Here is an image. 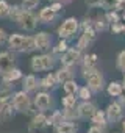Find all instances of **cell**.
Instances as JSON below:
<instances>
[{"instance_id":"obj_9","label":"cell","mask_w":125,"mask_h":133,"mask_svg":"<svg viewBox=\"0 0 125 133\" xmlns=\"http://www.w3.org/2000/svg\"><path fill=\"white\" fill-rule=\"evenodd\" d=\"M16 55L14 52H0V77L5 75L14 68Z\"/></svg>"},{"instance_id":"obj_5","label":"cell","mask_w":125,"mask_h":133,"mask_svg":"<svg viewBox=\"0 0 125 133\" xmlns=\"http://www.w3.org/2000/svg\"><path fill=\"white\" fill-rule=\"evenodd\" d=\"M38 16L33 13V11H22L19 16H17V19H16V22H17V25L22 28V30H25V31H33L36 27H38Z\"/></svg>"},{"instance_id":"obj_25","label":"cell","mask_w":125,"mask_h":133,"mask_svg":"<svg viewBox=\"0 0 125 133\" xmlns=\"http://www.w3.org/2000/svg\"><path fill=\"white\" fill-rule=\"evenodd\" d=\"M13 117V103H3L0 107V121L8 122Z\"/></svg>"},{"instance_id":"obj_2","label":"cell","mask_w":125,"mask_h":133,"mask_svg":"<svg viewBox=\"0 0 125 133\" xmlns=\"http://www.w3.org/2000/svg\"><path fill=\"white\" fill-rule=\"evenodd\" d=\"M58 58L52 53H41L31 58V69L34 72H44V71H50L55 68Z\"/></svg>"},{"instance_id":"obj_30","label":"cell","mask_w":125,"mask_h":133,"mask_svg":"<svg viewBox=\"0 0 125 133\" xmlns=\"http://www.w3.org/2000/svg\"><path fill=\"white\" fill-rule=\"evenodd\" d=\"M108 25H109V22L106 21V16H99V17L95 19V22H94V28H95V30H100V31L106 30Z\"/></svg>"},{"instance_id":"obj_26","label":"cell","mask_w":125,"mask_h":133,"mask_svg":"<svg viewBox=\"0 0 125 133\" xmlns=\"http://www.w3.org/2000/svg\"><path fill=\"white\" fill-rule=\"evenodd\" d=\"M63 111V117H64L66 122H72L75 119H78V110L77 108H64V110H61Z\"/></svg>"},{"instance_id":"obj_11","label":"cell","mask_w":125,"mask_h":133,"mask_svg":"<svg viewBox=\"0 0 125 133\" xmlns=\"http://www.w3.org/2000/svg\"><path fill=\"white\" fill-rule=\"evenodd\" d=\"M34 44H36V50H41V52H45L52 47V36L50 33L47 31H39L36 33L34 36Z\"/></svg>"},{"instance_id":"obj_6","label":"cell","mask_w":125,"mask_h":133,"mask_svg":"<svg viewBox=\"0 0 125 133\" xmlns=\"http://www.w3.org/2000/svg\"><path fill=\"white\" fill-rule=\"evenodd\" d=\"M81 59H83V55H81V52H80L77 47L69 49L64 55L59 58V61H61V64H63V68H74L75 64L81 63Z\"/></svg>"},{"instance_id":"obj_3","label":"cell","mask_w":125,"mask_h":133,"mask_svg":"<svg viewBox=\"0 0 125 133\" xmlns=\"http://www.w3.org/2000/svg\"><path fill=\"white\" fill-rule=\"evenodd\" d=\"M78 28H80V22H78L75 17H67L66 21H63V24L59 25V28H58V36H59V39L69 41V39H72V38L77 35Z\"/></svg>"},{"instance_id":"obj_42","label":"cell","mask_w":125,"mask_h":133,"mask_svg":"<svg viewBox=\"0 0 125 133\" xmlns=\"http://www.w3.org/2000/svg\"><path fill=\"white\" fill-rule=\"evenodd\" d=\"M122 127H123V133H125V121H123V124H122Z\"/></svg>"},{"instance_id":"obj_17","label":"cell","mask_w":125,"mask_h":133,"mask_svg":"<svg viewBox=\"0 0 125 133\" xmlns=\"http://www.w3.org/2000/svg\"><path fill=\"white\" fill-rule=\"evenodd\" d=\"M56 13H53V10L50 8V6H44L41 11H39V16H38V19L42 22V24H52L55 19H56Z\"/></svg>"},{"instance_id":"obj_27","label":"cell","mask_w":125,"mask_h":133,"mask_svg":"<svg viewBox=\"0 0 125 133\" xmlns=\"http://www.w3.org/2000/svg\"><path fill=\"white\" fill-rule=\"evenodd\" d=\"M63 89H64V92H66V96H75V94H78V85H77V82L75 80H71V82H67V83H64L63 85Z\"/></svg>"},{"instance_id":"obj_31","label":"cell","mask_w":125,"mask_h":133,"mask_svg":"<svg viewBox=\"0 0 125 133\" xmlns=\"http://www.w3.org/2000/svg\"><path fill=\"white\" fill-rule=\"evenodd\" d=\"M61 103L64 108H75L77 107V97L75 96H66V97H63Z\"/></svg>"},{"instance_id":"obj_21","label":"cell","mask_w":125,"mask_h":133,"mask_svg":"<svg viewBox=\"0 0 125 133\" xmlns=\"http://www.w3.org/2000/svg\"><path fill=\"white\" fill-rule=\"evenodd\" d=\"M78 127L74 122H63L55 127V133H77Z\"/></svg>"},{"instance_id":"obj_10","label":"cell","mask_w":125,"mask_h":133,"mask_svg":"<svg viewBox=\"0 0 125 133\" xmlns=\"http://www.w3.org/2000/svg\"><path fill=\"white\" fill-rule=\"evenodd\" d=\"M95 33H97V30L94 28V25L85 28V30H83V35L80 36V39H78V42H77V49H78L80 52H83L85 49H88V47L94 42Z\"/></svg>"},{"instance_id":"obj_28","label":"cell","mask_w":125,"mask_h":133,"mask_svg":"<svg viewBox=\"0 0 125 133\" xmlns=\"http://www.w3.org/2000/svg\"><path fill=\"white\" fill-rule=\"evenodd\" d=\"M122 88H123V86H122L119 82H111V83L108 85V94H109L111 97H120Z\"/></svg>"},{"instance_id":"obj_40","label":"cell","mask_w":125,"mask_h":133,"mask_svg":"<svg viewBox=\"0 0 125 133\" xmlns=\"http://www.w3.org/2000/svg\"><path fill=\"white\" fill-rule=\"evenodd\" d=\"M50 2H59V3H63V5H67V3L72 2V0H50Z\"/></svg>"},{"instance_id":"obj_24","label":"cell","mask_w":125,"mask_h":133,"mask_svg":"<svg viewBox=\"0 0 125 133\" xmlns=\"http://www.w3.org/2000/svg\"><path fill=\"white\" fill-rule=\"evenodd\" d=\"M69 50V47H67V41H64V39H59V42L52 49V55H55L58 59L63 56V55H64L66 52Z\"/></svg>"},{"instance_id":"obj_36","label":"cell","mask_w":125,"mask_h":133,"mask_svg":"<svg viewBox=\"0 0 125 133\" xmlns=\"http://www.w3.org/2000/svg\"><path fill=\"white\" fill-rule=\"evenodd\" d=\"M102 3H103V0H86V5H88V6H92V8L100 6Z\"/></svg>"},{"instance_id":"obj_14","label":"cell","mask_w":125,"mask_h":133,"mask_svg":"<svg viewBox=\"0 0 125 133\" xmlns=\"http://www.w3.org/2000/svg\"><path fill=\"white\" fill-rule=\"evenodd\" d=\"M77 110H78V116H80L81 119H91V117L94 116V113L97 111L95 105L91 103V102H81V103L77 107Z\"/></svg>"},{"instance_id":"obj_19","label":"cell","mask_w":125,"mask_h":133,"mask_svg":"<svg viewBox=\"0 0 125 133\" xmlns=\"http://www.w3.org/2000/svg\"><path fill=\"white\" fill-rule=\"evenodd\" d=\"M19 78H22V71H20L19 68H13L10 72H6L5 75H2V82H3V85H10V83L19 80Z\"/></svg>"},{"instance_id":"obj_43","label":"cell","mask_w":125,"mask_h":133,"mask_svg":"<svg viewBox=\"0 0 125 133\" xmlns=\"http://www.w3.org/2000/svg\"><path fill=\"white\" fill-rule=\"evenodd\" d=\"M123 86H125V75H123Z\"/></svg>"},{"instance_id":"obj_23","label":"cell","mask_w":125,"mask_h":133,"mask_svg":"<svg viewBox=\"0 0 125 133\" xmlns=\"http://www.w3.org/2000/svg\"><path fill=\"white\" fill-rule=\"evenodd\" d=\"M63 122H66V121H64V117H63V111H59V110H53L52 114L47 117V125L56 127V125H59Z\"/></svg>"},{"instance_id":"obj_13","label":"cell","mask_w":125,"mask_h":133,"mask_svg":"<svg viewBox=\"0 0 125 133\" xmlns=\"http://www.w3.org/2000/svg\"><path fill=\"white\" fill-rule=\"evenodd\" d=\"M95 66H97V55L95 53L85 55L83 59H81V72H83V77H86L92 71H95Z\"/></svg>"},{"instance_id":"obj_38","label":"cell","mask_w":125,"mask_h":133,"mask_svg":"<svg viewBox=\"0 0 125 133\" xmlns=\"http://www.w3.org/2000/svg\"><path fill=\"white\" fill-rule=\"evenodd\" d=\"M111 28H113V31H116V33H119V31H122V30L125 31V27H123L120 22H116V24H113V25H111Z\"/></svg>"},{"instance_id":"obj_1","label":"cell","mask_w":125,"mask_h":133,"mask_svg":"<svg viewBox=\"0 0 125 133\" xmlns=\"http://www.w3.org/2000/svg\"><path fill=\"white\" fill-rule=\"evenodd\" d=\"M8 45L11 49V52H20V53H28L36 50V44H34V38L28 36V35H19V33H13L8 36Z\"/></svg>"},{"instance_id":"obj_8","label":"cell","mask_w":125,"mask_h":133,"mask_svg":"<svg viewBox=\"0 0 125 133\" xmlns=\"http://www.w3.org/2000/svg\"><path fill=\"white\" fill-rule=\"evenodd\" d=\"M34 107L36 110H39V113H45L48 111L50 108H53V99L48 92L42 91V92H38L34 96Z\"/></svg>"},{"instance_id":"obj_20","label":"cell","mask_w":125,"mask_h":133,"mask_svg":"<svg viewBox=\"0 0 125 133\" xmlns=\"http://www.w3.org/2000/svg\"><path fill=\"white\" fill-rule=\"evenodd\" d=\"M56 85H58L56 74H47L44 78L39 80V86L44 89H53V88H56Z\"/></svg>"},{"instance_id":"obj_41","label":"cell","mask_w":125,"mask_h":133,"mask_svg":"<svg viewBox=\"0 0 125 133\" xmlns=\"http://www.w3.org/2000/svg\"><path fill=\"white\" fill-rule=\"evenodd\" d=\"M122 86H123V85H122ZM120 99H122V100L125 102V86L122 88V94H120Z\"/></svg>"},{"instance_id":"obj_34","label":"cell","mask_w":125,"mask_h":133,"mask_svg":"<svg viewBox=\"0 0 125 133\" xmlns=\"http://www.w3.org/2000/svg\"><path fill=\"white\" fill-rule=\"evenodd\" d=\"M117 68L125 72V50H122V52L117 55Z\"/></svg>"},{"instance_id":"obj_12","label":"cell","mask_w":125,"mask_h":133,"mask_svg":"<svg viewBox=\"0 0 125 133\" xmlns=\"http://www.w3.org/2000/svg\"><path fill=\"white\" fill-rule=\"evenodd\" d=\"M105 114H106V121H108V122L116 124V122H119V121L122 119L123 111H122V107H120L117 102H113V103H109V105L106 107Z\"/></svg>"},{"instance_id":"obj_39","label":"cell","mask_w":125,"mask_h":133,"mask_svg":"<svg viewBox=\"0 0 125 133\" xmlns=\"http://www.w3.org/2000/svg\"><path fill=\"white\" fill-rule=\"evenodd\" d=\"M88 133H103V128H100V127H95V125H92L91 128H89V131Z\"/></svg>"},{"instance_id":"obj_35","label":"cell","mask_w":125,"mask_h":133,"mask_svg":"<svg viewBox=\"0 0 125 133\" xmlns=\"http://www.w3.org/2000/svg\"><path fill=\"white\" fill-rule=\"evenodd\" d=\"M63 6H64V5H63V3H59V2H53V3L50 5V8H52V10H53V13H56V14H58V13L63 10Z\"/></svg>"},{"instance_id":"obj_4","label":"cell","mask_w":125,"mask_h":133,"mask_svg":"<svg viewBox=\"0 0 125 133\" xmlns=\"http://www.w3.org/2000/svg\"><path fill=\"white\" fill-rule=\"evenodd\" d=\"M13 108L17 113H28L30 108H31V99H30L28 92H25L24 89L14 92V96H13Z\"/></svg>"},{"instance_id":"obj_33","label":"cell","mask_w":125,"mask_h":133,"mask_svg":"<svg viewBox=\"0 0 125 133\" xmlns=\"http://www.w3.org/2000/svg\"><path fill=\"white\" fill-rule=\"evenodd\" d=\"M38 5H39V0H22V3H20L24 11H33Z\"/></svg>"},{"instance_id":"obj_22","label":"cell","mask_w":125,"mask_h":133,"mask_svg":"<svg viewBox=\"0 0 125 133\" xmlns=\"http://www.w3.org/2000/svg\"><path fill=\"white\" fill-rule=\"evenodd\" d=\"M91 122L95 125V127H100V128H105L106 127V114H105V111H100V110H97L95 113H94V116L91 117Z\"/></svg>"},{"instance_id":"obj_16","label":"cell","mask_w":125,"mask_h":133,"mask_svg":"<svg viewBox=\"0 0 125 133\" xmlns=\"http://www.w3.org/2000/svg\"><path fill=\"white\" fill-rule=\"evenodd\" d=\"M30 130L34 131V130H42L44 127H47V116L44 113H36L30 122Z\"/></svg>"},{"instance_id":"obj_29","label":"cell","mask_w":125,"mask_h":133,"mask_svg":"<svg viewBox=\"0 0 125 133\" xmlns=\"http://www.w3.org/2000/svg\"><path fill=\"white\" fill-rule=\"evenodd\" d=\"M10 13H11V5L6 0H0V19L10 17Z\"/></svg>"},{"instance_id":"obj_7","label":"cell","mask_w":125,"mask_h":133,"mask_svg":"<svg viewBox=\"0 0 125 133\" xmlns=\"http://www.w3.org/2000/svg\"><path fill=\"white\" fill-rule=\"evenodd\" d=\"M86 78V82H88V88L92 91V92H99V91H102L103 89V85H105V78H103V74L100 72V71H92L89 75H86L85 77Z\"/></svg>"},{"instance_id":"obj_15","label":"cell","mask_w":125,"mask_h":133,"mask_svg":"<svg viewBox=\"0 0 125 133\" xmlns=\"http://www.w3.org/2000/svg\"><path fill=\"white\" fill-rule=\"evenodd\" d=\"M56 80H58V83H63V85L71 82V80H75L74 69L72 68H61V69H58L56 71Z\"/></svg>"},{"instance_id":"obj_32","label":"cell","mask_w":125,"mask_h":133,"mask_svg":"<svg viewBox=\"0 0 125 133\" xmlns=\"http://www.w3.org/2000/svg\"><path fill=\"white\" fill-rule=\"evenodd\" d=\"M78 97L83 100V102H89V99L92 97V91L88 88V86H81L78 89Z\"/></svg>"},{"instance_id":"obj_18","label":"cell","mask_w":125,"mask_h":133,"mask_svg":"<svg viewBox=\"0 0 125 133\" xmlns=\"http://www.w3.org/2000/svg\"><path fill=\"white\" fill-rule=\"evenodd\" d=\"M38 86H39V82H38L36 75L30 74V75L24 77V80H22V88H24L25 92H31V91H34Z\"/></svg>"},{"instance_id":"obj_37","label":"cell","mask_w":125,"mask_h":133,"mask_svg":"<svg viewBox=\"0 0 125 133\" xmlns=\"http://www.w3.org/2000/svg\"><path fill=\"white\" fill-rule=\"evenodd\" d=\"M5 42H8V35L3 28H0V45L5 44Z\"/></svg>"}]
</instances>
